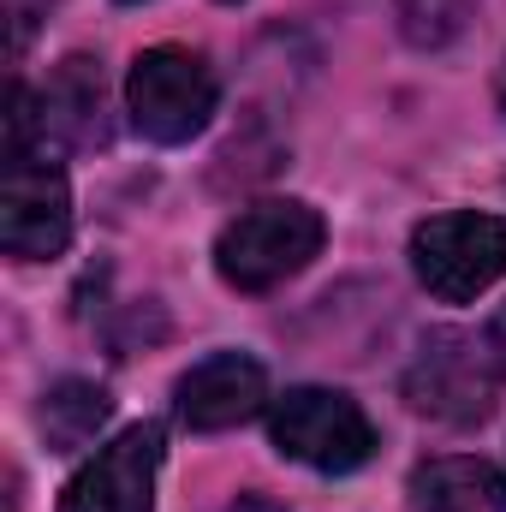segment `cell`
I'll list each match as a JSON object with an SVG mask.
<instances>
[{
	"instance_id": "3",
	"label": "cell",
	"mask_w": 506,
	"mask_h": 512,
	"mask_svg": "<svg viewBox=\"0 0 506 512\" xmlns=\"http://www.w3.org/2000/svg\"><path fill=\"white\" fill-rule=\"evenodd\" d=\"M221 84L191 48H143L126 72V114L149 143H191L215 120Z\"/></svg>"
},
{
	"instance_id": "16",
	"label": "cell",
	"mask_w": 506,
	"mask_h": 512,
	"mask_svg": "<svg viewBox=\"0 0 506 512\" xmlns=\"http://www.w3.org/2000/svg\"><path fill=\"white\" fill-rule=\"evenodd\" d=\"M501 114H506V72H501Z\"/></svg>"
},
{
	"instance_id": "9",
	"label": "cell",
	"mask_w": 506,
	"mask_h": 512,
	"mask_svg": "<svg viewBox=\"0 0 506 512\" xmlns=\"http://www.w3.org/2000/svg\"><path fill=\"white\" fill-rule=\"evenodd\" d=\"M173 399H179L185 429L215 435V429L251 423L256 411H262V399H268V376H262V364L245 358V352H209L203 364H191V370L179 376Z\"/></svg>"
},
{
	"instance_id": "15",
	"label": "cell",
	"mask_w": 506,
	"mask_h": 512,
	"mask_svg": "<svg viewBox=\"0 0 506 512\" xmlns=\"http://www.w3.org/2000/svg\"><path fill=\"white\" fill-rule=\"evenodd\" d=\"M221 512H286V507H274V501H262V495H239L233 507H221Z\"/></svg>"
},
{
	"instance_id": "12",
	"label": "cell",
	"mask_w": 506,
	"mask_h": 512,
	"mask_svg": "<svg viewBox=\"0 0 506 512\" xmlns=\"http://www.w3.org/2000/svg\"><path fill=\"white\" fill-rule=\"evenodd\" d=\"M393 12H399L405 42L417 48H447L471 24V0H393Z\"/></svg>"
},
{
	"instance_id": "14",
	"label": "cell",
	"mask_w": 506,
	"mask_h": 512,
	"mask_svg": "<svg viewBox=\"0 0 506 512\" xmlns=\"http://www.w3.org/2000/svg\"><path fill=\"white\" fill-rule=\"evenodd\" d=\"M483 340H489V352H495V364L506 370V304L495 310V322H489V334H483Z\"/></svg>"
},
{
	"instance_id": "8",
	"label": "cell",
	"mask_w": 506,
	"mask_h": 512,
	"mask_svg": "<svg viewBox=\"0 0 506 512\" xmlns=\"http://www.w3.org/2000/svg\"><path fill=\"white\" fill-rule=\"evenodd\" d=\"M167 435L161 423L120 429L60 495V512H155V471H161Z\"/></svg>"
},
{
	"instance_id": "4",
	"label": "cell",
	"mask_w": 506,
	"mask_h": 512,
	"mask_svg": "<svg viewBox=\"0 0 506 512\" xmlns=\"http://www.w3.org/2000/svg\"><path fill=\"white\" fill-rule=\"evenodd\" d=\"M411 268L441 304H471L506 274V221L477 209L429 215L411 233Z\"/></svg>"
},
{
	"instance_id": "13",
	"label": "cell",
	"mask_w": 506,
	"mask_h": 512,
	"mask_svg": "<svg viewBox=\"0 0 506 512\" xmlns=\"http://www.w3.org/2000/svg\"><path fill=\"white\" fill-rule=\"evenodd\" d=\"M48 6H54V0H6V12H12V60L30 48V36H36V24L48 18Z\"/></svg>"
},
{
	"instance_id": "7",
	"label": "cell",
	"mask_w": 506,
	"mask_h": 512,
	"mask_svg": "<svg viewBox=\"0 0 506 512\" xmlns=\"http://www.w3.org/2000/svg\"><path fill=\"white\" fill-rule=\"evenodd\" d=\"M0 245L18 262H48L72 245V191L66 173L24 149L6 143V185H0Z\"/></svg>"
},
{
	"instance_id": "2",
	"label": "cell",
	"mask_w": 506,
	"mask_h": 512,
	"mask_svg": "<svg viewBox=\"0 0 506 512\" xmlns=\"http://www.w3.org/2000/svg\"><path fill=\"white\" fill-rule=\"evenodd\" d=\"M268 435L286 459L328 477H346L376 459V423L340 387H286L268 411Z\"/></svg>"
},
{
	"instance_id": "11",
	"label": "cell",
	"mask_w": 506,
	"mask_h": 512,
	"mask_svg": "<svg viewBox=\"0 0 506 512\" xmlns=\"http://www.w3.org/2000/svg\"><path fill=\"white\" fill-rule=\"evenodd\" d=\"M108 417H114V399H108V387L78 382V376L54 382L48 393H42V411H36V423H42V441H48L54 453H78V447H90V441L108 429Z\"/></svg>"
},
{
	"instance_id": "1",
	"label": "cell",
	"mask_w": 506,
	"mask_h": 512,
	"mask_svg": "<svg viewBox=\"0 0 506 512\" xmlns=\"http://www.w3.org/2000/svg\"><path fill=\"white\" fill-rule=\"evenodd\" d=\"M322 239H328V227H322V215H316L310 203H298V197H268V203L239 209V215L221 227V239H215V268H221V280L239 286V292H268V286L304 274L310 256L322 251Z\"/></svg>"
},
{
	"instance_id": "6",
	"label": "cell",
	"mask_w": 506,
	"mask_h": 512,
	"mask_svg": "<svg viewBox=\"0 0 506 512\" xmlns=\"http://www.w3.org/2000/svg\"><path fill=\"white\" fill-rule=\"evenodd\" d=\"M495 387H501V364L489 352V340L477 346L459 328H441L423 340V352L405 370V399L411 411L435 417V423H483L495 411Z\"/></svg>"
},
{
	"instance_id": "10",
	"label": "cell",
	"mask_w": 506,
	"mask_h": 512,
	"mask_svg": "<svg viewBox=\"0 0 506 512\" xmlns=\"http://www.w3.org/2000/svg\"><path fill=\"white\" fill-rule=\"evenodd\" d=\"M411 512H506V477L489 459H423L411 471Z\"/></svg>"
},
{
	"instance_id": "5",
	"label": "cell",
	"mask_w": 506,
	"mask_h": 512,
	"mask_svg": "<svg viewBox=\"0 0 506 512\" xmlns=\"http://www.w3.org/2000/svg\"><path fill=\"white\" fill-rule=\"evenodd\" d=\"M6 143H24L36 155H54V149H102L108 143V90H102L96 60H84V54L60 60V72L42 84L36 102L24 90H12Z\"/></svg>"
}]
</instances>
